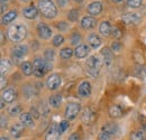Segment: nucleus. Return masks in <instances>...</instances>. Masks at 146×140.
<instances>
[{
  "label": "nucleus",
  "instance_id": "obj_1",
  "mask_svg": "<svg viewBox=\"0 0 146 140\" xmlns=\"http://www.w3.org/2000/svg\"><path fill=\"white\" fill-rule=\"evenodd\" d=\"M102 65H104V59H101L100 56L98 55H93L89 57V59L86 63V71L90 76L97 77L100 73Z\"/></svg>",
  "mask_w": 146,
  "mask_h": 140
},
{
  "label": "nucleus",
  "instance_id": "obj_2",
  "mask_svg": "<svg viewBox=\"0 0 146 140\" xmlns=\"http://www.w3.org/2000/svg\"><path fill=\"white\" fill-rule=\"evenodd\" d=\"M8 37L11 42H21L26 38L27 36V29L24 25L21 24H15L9 27L8 29Z\"/></svg>",
  "mask_w": 146,
  "mask_h": 140
},
{
  "label": "nucleus",
  "instance_id": "obj_3",
  "mask_svg": "<svg viewBox=\"0 0 146 140\" xmlns=\"http://www.w3.org/2000/svg\"><path fill=\"white\" fill-rule=\"evenodd\" d=\"M34 75L36 77H43L50 70H52V63L45 58H36L33 63Z\"/></svg>",
  "mask_w": 146,
  "mask_h": 140
},
{
  "label": "nucleus",
  "instance_id": "obj_4",
  "mask_svg": "<svg viewBox=\"0 0 146 140\" xmlns=\"http://www.w3.org/2000/svg\"><path fill=\"white\" fill-rule=\"evenodd\" d=\"M38 8L42 15L46 18H54L57 15V9L52 0H40L38 2Z\"/></svg>",
  "mask_w": 146,
  "mask_h": 140
},
{
  "label": "nucleus",
  "instance_id": "obj_5",
  "mask_svg": "<svg viewBox=\"0 0 146 140\" xmlns=\"http://www.w3.org/2000/svg\"><path fill=\"white\" fill-rule=\"evenodd\" d=\"M27 52H28V47L26 45H17L11 51V57L16 63H18L24 58Z\"/></svg>",
  "mask_w": 146,
  "mask_h": 140
},
{
  "label": "nucleus",
  "instance_id": "obj_6",
  "mask_svg": "<svg viewBox=\"0 0 146 140\" xmlns=\"http://www.w3.org/2000/svg\"><path fill=\"white\" fill-rule=\"evenodd\" d=\"M80 110H81V106L79 103H69L65 109V118L68 120H73L78 116Z\"/></svg>",
  "mask_w": 146,
  "mask_h": 140
},
{
  "label": "nucleus",
  "instance_id": "obj_7",
  "mask_svg": "<svg viewBox=\"0 0 146 140\" xmlns=\"http://www.w3.org/2000/svg\"><path fill=\"white\" fill-rule=\"evenodd\" d=\"M91 84L88 81H83L82 83H80L78 88V93L81 98H89L91 95Z\"/></svg>",
  "mask_w": 146,
  "mask_h": 140
},
{
  "label": "nucleus",
  "instance_id": "obj_8",
  "mask_svg": "<svg viewBox=\"0 0 146 140\" xmlns=\"http://www.w3.org/2000/svg\"><path fill=\"white\" fill-rule=\"evenodd\" d=\"M94 119H96V113H94V111H92L90 108H87V109L83 110V113H82V116H81V120H82V122L84 123L86 125L92 124L93 121H94Z\"/></svg>",
  "mask_w": 146,
  "mask_h": 140
},
{
  "label": "nucleus",
  "instance_id": "obj_9",
  "mask_svg": "<svg viewBox=\"0 0 146 140\" xmlns=\"http://www.w3.org/2000/svg\"><path fill=\"white\" fill-rule=\"evenodd\" d=\"M37 33H38V36L43 39H50L51 36H52L51 28L46 24H43V22L37 25Z\"/></svg>",
  "mask_w": 146,
  "mask_h": 140
},
{
  "label": "nucleus",
  "instance_id": "obj_10",
  "mask_svg": "<svg viewBox=\"0 0 146 140\" xmlns=\"http://www.w3.org/2000/svg\"><path fill=\"white\" fill-rule=\"evenodd\" d=\"M62 83V80H61V76L58 74H52L50 75V77L47 79L46 81V85L50 90H56V88H60Z\"/></svg>",
  "mask_w": 146,
  "mask_h": 140
},
{
  "label": "nucleus",
  "instance_id": "obj_11",
  "mask_svg": "<svg viewBox=\"0 0 146 140\" xmlns=\"http://www.w3.org/2000/svg\"><path fill=\"white\" fill-rule=\"evenodd\" d=\"M123 21L126 24V25H137L139 21H141V17L138 14H134V13H128L125 14L123 17Z\"/></svg>",
  "mask_w": 146,
  "mask_h": 140
},
{
  "label": "nucleus",
  "instance_id": "obj_12",
  "mask_svg": "<svg viewBox=\"0 0 146 140\" xmlns=\"http://www.w3.org/2000/svg\"><path fill=\"white\" fill-rule=\"evenodd\" d=\"M16 98H17V92L14 88L3 90V92H2V99L5 100V102L11 103V102H14L16 100Z\"/></svg>",
  "mask_w": 146,
  "mask_h": 140
},
{
  "label": "nucleus",
  "instance_id": "obj_13",
  "mask_svg": "<svg viewBox=\"0 0 146 140\" xmlns=\"http://www.w3.org/2000/svg\"><path fill=\"white\" fill-rule=\"evenodd\" d=\"M60 136H61V133L58 131V127L55 123H53L51 125V128L48 129L45 138L46 140H60Z\"/></svg>",
  "mask_w": 146,
  "mask_h": 140
},
{
  "label": "nucleus",
  "instance_id": "obj_14",
  "mask_svg": "<svg viewBox=\"0 0 146 140\" xmlns=\"http://www.w3.org/2000/svg\"><path fill=\"white\" fill-rule=\"evenodd\" d=\"M102 11V5L99 1H93L88 6V13L92 16H98Z\"/></svg>",
  "mask_w": 146,
  "mask_h": 140
},
{
  "label": "nucleus",
  "instance_id": "obj_15",
  "mask_svg": "<svg viewBox=\"0 0 146 140\" xmlns=\"http://www.w3.org/2000/svg\"><path fill=\"white\" fill-rule=\"evenodd\" d=\"M74 54H75L76 58H84L89 54V47L87 45H84V44L79 45V46H76V48L74 51Z\"/></svg>",
  "mask_w": 146,
  "mask_h": 140
},
{
  "label": "nucleus",
  "instance_id": "obj_16",
  "mask_svg": "<svg viewBox=\"0 0 146 140\" xmlns=\"http://www.w3.org/2000/svg\"><path fill=\"white\" fill-rule=\"evenodd\" d=\"M96 24H97L96 19L93 17H90V16H86V17L82 18V20H81V26L84 29H92L96 26Z\"/></svg>",
  "mask_w": 146,
  "mask_h": 140
},
{
  "label": "nucleus",
  "instance_id": "obj_17",
  "mask_svg": "<svg viewBox=\"0 0 146 140\" xmlns=\"http://www.w3.org/2000/svg\"><path fill=\"white\" fill-rule=\"evenodd\" d=\"M23 15L27 19H34V18L37 17L38 11L34 6H29V7H26V8L23 9Z\"/></svg>",
  "mask_w": 146,
  "mask_h": 140
},
{
  "label": "nucleus",
  "instance_id": "obj_18",
  "mask_svg": "<svg viewBox=\"0 0 146 140\" xmlns=\"http://www.w3.org/2000/svg\"><path fill=\"white\" fill-rule=\"evenodd\" d=\"M101 55L104 56V63L107 66H111V64L113 63V55L109 48H104L101 51Z\"/></svg>",
  "mask_w": 146,
  "mask_h": 140
},
{
  "label": "nucleus",
  "instance_id": "obj_19",
  "mask_svg": "<svg viewBox=\"0 0 146 140\" xmlns=\"http://www.w3.org/2000/svg\"><path fill=\"white\" fill-rule=\"evenodd\" d=\"M19 119H20V122L23 123L25 127H31L34 124V120H33V117L31 113L28 112H24L19 116Z\"/></svg>",
  "mask_w": 146,
  "mask_h": 140
},
{
  "label": "nucleus",
  "instance_id": "obj_20",
  "mask_svg": "<svg viewBox=\"0 0 146 140\" xmlns=\"http://www.w3.org/2000/svg\"><path fill=\"white\" fill-rule=\"evenodd\" d=\"M111 30H112V27H111L109 21H102V22L100 24V26H99V32H100V34L102 36H105V37L109 36L110 34H111Z\"/></svg>",
  "mask_w": 146,
  "mask_h": 140
},
{
  "label": "nucleus",
  "instance_id": "obj_21",
  "mask_svg": "<svg viewBox=\"0 0 146 140\" xmlns=\"http://www.w3.org/2000/svg\"><path fill=\"white\" fill-rule=\"evenodd\" d=\"M24 127H25V125L21 122L13 124V127L10 128V133H11V136H14L15 138H18L19 136L23 133V131H24Z\"/></svg>",
  "mask_w": 146,
  "mask_h": 140
},
{
  "label": "nucleus",
  "instance_id": "obj_22",
  "mask_svg": "<svg viewBox=\"0 0 146 140\" xmlns=\"http://www.w3.org/2000/svg\"><path fill=\"white\" fill-rule=\"evenodd\" d=\"M121 114H123V109H121V106L120 105H111L109 108V116L111 118H120L121 117Z\"/></svg>",
  "mask_w": 146,
  "mask_h": 140
},
{
  "label": "nucleus",
  "instance_id": "obj_23",
  "mask_svg": "<svg viewBox=\"0 0 146 140\" xmlns=\"http://www.w3.org/2000/svg\"><path fill=\"white\" fill-rule=\"evenodd\" d=\"M102 130L107 131V132L110 133L112 137H115V136L118 133L119 128H118V125L115 124V123H107V124H105V125L102 127Z\"/></svg>",
  "mask_w": 146,
  "mask_h": 140
},
{
  "label": "nucleus",
  "instance_id": "obj_24",
  "mask_svg": "<svg viewBox=\"0 0 146 140\" xmlns=\"http://www.w3.org/2000/svg\"><path fill=\"white\" fill-rule=\"evenodd\" d=\"M50 102V105L54 109H58L61 104H62V95L61 94H55V95H52L48 100Z\"/></svg>",
  "mask_w": 146,
  "mask_h": 140
},
{
  "label": "nucleus",
  "instance_id": "obj_25",
  "mask_svg": "<svg viewBox=\"0 0 146 140\" xmlns=\"http://www.w3.org/2000/svg\"><path fill=\"white\" fill-rule=\"evenodd\" d=\"M88 42H89V44H90V46H91L92 48H98L100 45H101V38L99 37L98 35H96V34H92V35L89 36V38H88Z\"/></svg>",
  "mask_w": 146,
  "mask_h": 140
},
{
  "label": "nucleus",
  "instance_id": "obj_26",
  "mask_svg": "<svg viewBox=\"0 0 146 140\" xmlns=\"http://www.w3.org/2000/svg\"><path fill=\"white\" fill-rule=\"evenodd\" d=\"M16 17H17V11L11 10V11H9L8 14L3 15V17H2V24H3V25L10 24L11 21H14V20L16 19Z\"/></svg>",
  "mask_w": 146,
  "mask_h": 140
},
{
  "label": "nucleus",
  "instance_id": "obj_27",
  "mask_svg": "<svg viewBox=\"0 0 146 140\" xmlns=\"http://www.w3.org/2000/svg\"><path fill=\"white\" fill-rule=\"evenodd\" d=\"M21 71H23V73L25 74V75H32L33 73H34V67H33V65H32V63H29V62H24L23 64H21Z\"/></svg>",
  "mask_w": 146,
  "mask_h": 140
},
{
  "label": "nucleus",
  "instance_id": "obj_28",
  "mask_svg": "<svg viewBox=\"0 0 146 140\" xmlns=\"http://www.w3.org/2000/svg\"><path fill=\"white\" fill-rule=\"evenodd\" d=\"M0 69H1V75L5 74V72L10 69V62L9 59H6V58H1L0 61Z\"/></svg>",
  "mask_w": 146,
  "mask_h": 140
},
{
  "label": "nucleus",
  "instance_id": "obj_29",
  "mask_svg": "<svg viewBox=\"0 0 146 140\" xmlns=\"http://www.w3.org/2000/svg\"><path fill=\"white\" fill-rule=\"evenodd\" d=\"M73 55V51L70 48V47H65V48H63L61 53H60V56L63 58V59H69L71 56Z\"/></svg>",
  "mask_w": 146,
  "mask_h": 140
},
{
  "label": "nucleus",
  "instance_id": "obj_30",
  "mask_svg": "<svg viewBox=\"0 0 146 140\" xmlns=\"http://www.w3.org/2000/svg\"><path fill=\"white\" fill-rule=\"evenodd\" d=\"M69 125H70V123L68 120H63V121H61L60 124L57 125L58 127V131H60V133L62 135V133H64L68 129H69Z\"/></svg>",
  "mask_w": 146,
  "mask_h": 140
},
{
  "label": "nucleus",
  "instance_id": "obj_31",
  "mask_svg": "<svg viewBox=\"0 0 146 140\" xmlns=\"http://www.w3.org/2000/svg\"><path fill=\"white\" fill-rule=\"evenodd\" d=\"M9 113H10V116H13V117L18 116L19 113H21V108H20V105H18V104L11 105L10 109H9Z\"/></svg>",
  "mask_w": 146,
  "mask_h": 140
},
{
  "label": "nucleus",
  "instance_id": "obj_32",
  "mask_svg": "<svg viewBox=\"0 0 146 140\" xmlns=\"http://www.w3.org/2000/svg\"><path fill=\"white\" fill-rule=\"evenodd\" d=\"M144 132L138 130V131H134L130 135V140H144Z\"/></svg>",
  "mask_w": 146,
  "mask_h": 140
},
{
  "label": "nucleus",
  "instance_id": "obj_33",
  "mask_svg": "<svg viewBox=\"0 0 146 140\" xmlns=\"http://www.w3.org/2000/svg\"><path fill=\"white\" fill-rule=\"evenodd\" d=\"M142 2H143V0H127L128 7H130V8H138V7H141Z\"/></svg>",
  "mask_w": 146,
  "mask_h": 140
},
{
  "label": "nucleus",
  "instance_id": "obj_34",
  "mask_svg": "<svg viewBox=\"0 0 146 140\" xmlns=\"http://www.w3.org/2000/svg\"><path fill=\"white\" fill-rule=\"evenodd\" d=\"M111 139H112V136L110 133H108L107 131H105V130L101 129V131L99 133V140H111Z\"/></svg>",
  "mask_w": 146,
  "mask_h": 140
},
{
  "label": "nucleus",
  "instance_id": "obj_35",
  "mask_svg": "<svg viewBox=\"0 0 146 140\" xmlns=\"http://www.w3.org/2000/svg\"><path fill=\"white\" fill-rule=\"evenodd\" d=\"M68 18H69V20H71V21H75V20H78V18H79V11H78V10H75V9H72V10L69 13Z\"/></svg>",
  "mask_w": 146,
  "mask_h": 140
},
{
  "label": "nucleus",
  "instance_id": "obj_36",
  "mask_svg": "<svg viewBox=\"0 0 146 140\" xmlns=\"http://www.w3.org/2000/svg\"><path fill=\"white\" fill-rule=\"evenodd\" d=\"M111 35L113 36L115 38L119 39V38H121V36H123V32H121L118 27H113L112 30H111Z\"/></svg>",
  "mask_w": 146,
  "mask_h": 140
},
{
  "label": "nucleus",
  "instance_id": "obj_37",
  "mask_svg": "<svg viewBox=\"0 0 146 140\" xmlns=\"http://www.w3.org/2000/svg\"><path fill=\"white\" fill-rule=\"evenodd\" d=\"M45 59L48 62H53L54 61V51L53 50H47L45 53Z\"/></svg>",
  "mask_w": 146,
  "mask_h": 140
},
{
  "label": "nucleus",
  "instance_id": "obj_38",
  "mask_svg": "<svg viewBox=\"0 0 146 140\" xmlns=\"http://www.w3.org/2000/svg\"><path fill=\"white\" fill-rule=\"evenodd\" d=\"M63 42H64V37L62 35H56L53 38V45L54 46H60Z\"/></svg>",
  "mask_w": 146,
  "mask_h": 140
},
{
  "label": "nucleus",
  "instance_id": "obj_39",
  "mask_svg": "<svg viewBox=\"0 0 146 140\" xmlns=\"http://www.w3.org/2000/svg\"><path fill=\"white\" fill-rule=\"evenodd\" d=\"M80 40H81V36L79 35L78 33H74L71 36V43H72L73 45H78L80 43Z\"/></svg>",
  "mask_w": 146,
  "mask_h": 140
},
{
  "label": "nucleus",
  "instance_id": "obj_40",
  "mask_svg": "<svg viewBox=\"0 0 146 140\" xmlns=\"http://www.w3.org/2000/svg\"><path fill=\"white\" fill-rule=\"evenodd\" d=\"M68 27H69V25H68L66 22H64V21H61V22L57 24V28H58L61 32H65V30L68 29Z\"/></svg>",
  "mask_w": 146,
  "mask_h": 140
},
{
  "label": "nucleus",
  "instance_id": "obj_41",
  "mask_svg": "<svg viewBox=\"0 0 146 140\" xmlns=\"http://www.w3.org/2000/svg\"><path fill=\"white\" fill-rule=\"evenodd\" d=\"M111 50L115 51V52H119V51L121 50V45H120V43H118V42H113V43L111 44Z\"/></svg>",
  "mask_w": 146,
  "mask_h": 140
},
{
  "label": "nucleus",
  "instance_id": "obj_42",
  "mask_svg": "<svg viewBox=\"0 0 146 140\" xmlns=\"http://www.w3.org/2000/svg\"><path fill=\"white\" fill-rule=\"evenodd\" d=\"M32 113L34 114L35 118H39V116H40V114H39V111L37 110L36 108H32Z\"/></svg>",
  "mask_w": 146,
  "mask_h": 140
},
{
  "label": "nucleus",
  "instance_id": "obj_43",
  "mask_svg": "<svg viewBox=\"0 0 146 140\" xmlns=\"http://www.w3.org/2000/svg\"><path fill=\"white\" fill-rule=\"evenodd\" d=\"M6 85H7V80L5 79V76H3V75H1V88L3 90Z\"/></svg>",
  "mask_w": 146,
  "mask_h": 140
},
{
  "label": "nucleus",
  "instance_id": "obj_44",
  "mask_svg": "<svg viewBox=\"0 0 146 140\" xmlns=\"http://www.w3.org/2000/svg\"><path fill=\"white\" fill-rule=\"evenodd\" d=\"M69 140H80V136L78 133H72L70 137H69Z\"/></svg>",
  "mask_w": 146,
  "mask_h": 140
},
{
  "label": "nucleus",
  "instance_id": "obj_45",
  "mask_svg": "<svg viewBox=\"0 0 146 140\" xmlns=\"http://www.w3.org/2000/svg\"><path fill=\"white\" fill-rule=\"evenodd\" d=\"M57 2H58V5L61 7H65L69 3V0H57Z\"/></svg>",
  "mask_w": 146,
  "mask_h": 140
},
{
  "label": "nucleus",
  "instance_id": "obj_46",
  "mask_svg": "<svg viewBox=\"0 0 146 140\" xmlns=\"http://www.w3.org/2000/svg\"><path fill=\"white\" fill-rule=\"evenodd\" d=\"M1 128H5V117L1 118Z\"/></svg>",
  "mask_w": 146,
  "mask_h": 140
},
{
  "label": "nucleus",
  "instance_id": "obj_47",
  "mask_svg": "<svg viewBox=\"0 0 146 140\" xmlns=\"http://www.w3.org/2000/svg\"><path fill=\"white\" fill-rule=\"evenodd\" d=\"M3 13H5V5L1 3V14H3Z\"/></svg>",
  "mask_w": 146,
  "mask_h": 140
},
{
  "label": "nucleus",
  "instance_id": "obj_48",
  "mask_svg": "<svg viewBox=\"0 0 146 140\" xmlns=\"http://www.w3.org/2000/svg\"><path fill=\"white\" fill-rule=\"evenodd\" d=\"M112 2H116V3H118V2H121L123 0H111Z\"/></svg>",
  "mask_w": 146,
  "mask_h": 140
},
{
  "label": "nucleus",
  "instance_id": "obj_49",
  "mask_svg": "<svg viewBox=\"0 0 146 140\" xmlns=\"http://www.w3.org/2000/svg\"><path fill=\"white\" fill-rule=\"evenodd\" d=\"M1 43H3V34L1 33Z\"/></svg>",
  "mask_w": 146,
  "mask_h": 140
},
{
  "label": "nucleus",
  "instance_id": "obj_50",
  "mask_svg": "<svg viewBox=\"0 0 146 140\" xmlns=\"http://www.w3.org/2000/svg\"><path fill=\"white\" fill-rule=\"evenodd\" d=\"M1 140H8V138H6V137H1Z\"/></svg>",
  "mask_w": 146,
  "mask_h": 140
},
{
  "label": "nucleus",
  "instance_id": "obj_51",
  "mask_svg": "<svg viewBox=\"0 0 146 140\" xmlns=\"http://www.w3.org/2000/svg\"><path fill=\"white\" fill-rule=\"evenodd\" d=\"M6 1H8V0H1V2L3 3V2H6Z\"/></svg>",
  "mask_w": 146,
  "mask_h": 140
},
{
  "label": "nucleus",
  "instance_id": "obj_52",
  "mask_svg": "<svg viewBox=\"0 0 146 140\" xmlns=\"http://www.w3.org/2000/svg\"><path fill=\"white\" fill-rule=\"evenodd\" d=\"M74 1H78V2H81L82 0H74Z\"/></svg>",
  "mask_w": 146,
  "mask_h": 140
},
{
  "label": "nucleus",
  "instance_id": "obj_53",
  "mask_svg": "<svg viewBox=\"0 0 146 140\" xmlns=\"http://www.w3.org/2000/svg\"><path fill=\"white\" fill-rule=\"evenodd\" d=\"M144 75H145V77H146V69H145V71H144Z\"/></svg>",
  "mask_w": 146,
  "mask_h": 140
},
{
  "label": "nucleus",
  "instance_id": "obj_54",
  "mask_svg": "<svg viewBox=\"0 0 146 140\" xmlns=\"http://www.w3.org/2000/svg\"><path fill=\"white\" fill-rule=\"evenodd\" d=\"M144 130H145V131H146V124H145V125H144Z\"/></svg>",
  "mask_w": 146,
  "mask_h": 140
},
{
  "label": "nucleus",
  "instance_id": "obj_55",
  "mask_svg": "<svg viewBox=\"0 0 146 140\" xmlns=\"http://www.w3.org/2000/svg\"><path fill=\"white\" fill-rule=\"evenodd\" d=\"M23 1H31V0H23Z\"/></svg>",
  "mask_w": 146,
  "mask_h": 140
},
{
  "label": "nucleus",
  "instance_id": "obj_56",
  "mask_svg": "<svg viewBox=\"0 0 146 140\" xmlns=\"http://www.w3.org/2000/svg\"><path fill=\"white\" fill-rule=\"evenodd\" d=\"M144 140H146V139H144Z\"/></svg>",
  "mask_w": 146,
  "mask_h": 140
}]
</instances>
